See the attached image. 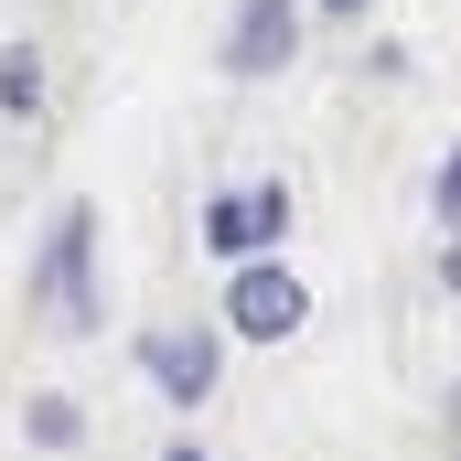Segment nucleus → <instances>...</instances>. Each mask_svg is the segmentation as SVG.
I'll use <instances>...</instances> for the list:
<instances>
[{"mask_svg": "<svg viewBox=\"0 0 461 461\" xmlns=\"http://www.w3.org/2000/svg\"><path fill=\"white\" fill-rule=\"evenodd\" d=\"M32 290H43L54 333H97V322H108V301H97V204H65V215H54Z\"/></svg>", "mask_w": 461, "mask_h": 461, "instance_id": "nucleus-1", "label": "nucleus"}, {"mask_svg": "<svg viewBox=\"0 0 461 461\" xmlns=\"http://www.w3.org/2000/svg\"><path fill=\"white\" fill-rule=\"evenodd\" d=\"M312 322V290H301V268H279V258H247L226 279V333H247V344H290Z\"/></svg>", "mask_w": 461, "mask_h": 461, "instance_id": "nucleus-2", "label": "nucleus"}, {"mask_svg": "<svg viewBox=\"0 0 461 461\" xmlns=\"http://www.w3.org/2000/svg\"><path fill=\"white\" fill-rule=\"evenodd\" d=\"M140 375H150L172 408H204L215 375H226V333H215V322H161V333H140Z\"/></svg>", "mask_w": 461, "mask_h": 461, "instance_id": "nucleus-3", "label": "nucleus"}, {"mask_svg": "<svg viewBox=\"0 0 461 461\" xmlns=\"http://www.w3.org/2000/svg\"><path fill=\"white\" fill-rule=\"evenodd\" d=\"M290 236V183H226V194H204V247L215 258H268Z\"/></svg>", "mask_w": 461, "mask_h": 461, "instance_id": "nucleus-4", "label": "nucleus"}, {"mask_svg": "<svg viewBox=\"0 0 461 461\" xmlns=\"http://www.w3.org/2000/svg\"><path fill=\"white\" fill-rule=\"evenodd\" d=\"M301 54V0H236L226 22V76H279Z\"/></svg>", "mask_w": 461, "mask_h": 461, "instance_id": "nucleus-5", "label": "nucleus"}, {"mask_svg": "<svg viewBox=\"0 0 461 461\" xmlns=\"http://www.w3.org/2000/svg\"><path fill=\"white\" fill-rule=\"evenodd\" d=\"M0 108H43V54H32V43L0 54Z\"/></svg>", "mask_w": 461, "mask_h": 461, "instance_id": "nucleus-6", "label": "nucleus"}, {"mask_svg": "<svg viewBox=\"0 0 461 461\" xmlns=\"http://www.w3.org/2000/svg\"><path fill=\"white\" fill-rule=\"evenodd\" d=\"M32 440H43V451H76V440H86L76 397H32Z\"/></svg>", "mask_w": 461, "mask_h": 461, "instance_id": "nucleus-7", "label": "nucleus"}, {"mask_svg": "<svg viewBox=\"0 0 461 461\" xmlns=\"http://www.w3.org/2000/svg\"><path fill=\"white\" fill-rule=\"evenodd\" d=\"M429 204H440V226L461 236V150H451V161H440V183H429Z\"/></svg>", "mask_w": 461, "mask_h": 461, "instance_id": "nucleus-8", "label": "nucleus"}, {"mask_svg": "<svg viewBox=\"0 0 461 461\" xmlns=\"http://www.w3.org/2000/svg\"><path fill=\"white\" fill-rule=\"evenodd\" d=\"M440 279H451V290H461V236H451V247H440Z\"/></svg>", "mask_w": 461, "mask_h": 461, "instance_id": "nucleus-9", "label": "nucleus"}, {"mask_svg": "<svg viewBox=\"0 0 461 461\" xmlns=\"http://www.w3.org/2000/svg\"><path fill=\"white\" fill-rule=\"evenodd\" d=\"M161 461H204V451H194V440H172V451H161Z\"/></svg>", "mask_w": 461, "mask_h": 461, "instance_id": "nucleus-10", "label": "nucleus"}, {"mask_svg": "<svg viewBox=\"0 0 461 461\" xmlns=\"http://www.w3.org/2000/svg\"><path fill=\"white\" fill-rule=\"evenodd\" d=\"M322 11H344V22H354V11H365V0H322Z\"/></svg>", "mask_w": 461, "mask_h": 461, "instance_id": "nucleus-11", "label": "nucleus"}, {"mask_svg": "<svg viewBox=\"0 0 461 461\" xmlns=\"http://www.w3.org/2000/svg\"><path fill=\"white\" fill-rule=\"evenodd\" d=\"M451 429H461V386H451Z\"/></svg>", "mask_w": 461, "mask_h": 461, "instance_id": "nucleus-12", "label": "nucleus"}]
</instances>
